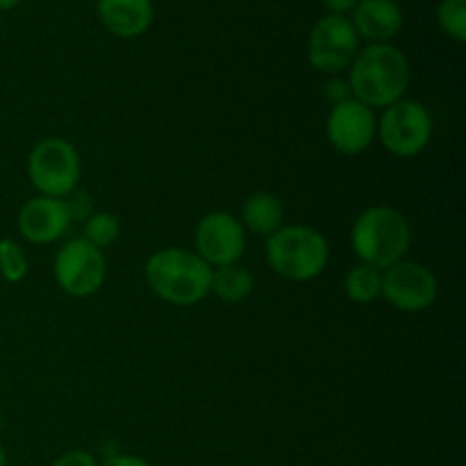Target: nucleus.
<instances>
[{
	"label": "nucleus",
	"mask_w": 466,
	"mask_h": 466,
	"mask_svg": "<svg viewBox=\"0 0 466 466\" xmlns=\"http://www.w3.org/2000/svg\"><path fill=\"white\" fill-rule=\"evenodd\" d=\"M350 96L367 107H390L410 86V62L396 46L369 44L350 64Z\"/></svg>",
	"instance_id": "1"
},
{
	"label": "nucleus",
	"mask_w": 466,
	"mask_h": 466,
	"mask_svg": "<svg viewBox=\"0 0 466 466\" xmlns=\"http://www.w3.org/2000/svg\"><path fill=\"white\" fill-rule=\"evenodd\" d=\"M144 271L150 291L176 308H191L212 294V267L194 250H157Z\"/></svg>",
	"instance_id": "2"
},
{
	"label": "nucleus",
	"mask_w": 466,
	"mask_h": 466,
	"mask_svg": "<svg viewBox=\"0 0 466 466\" xmlns=\"http://www.w3.org/2000/svg\"><path fill=\"white\" fill-rule=\"evenodd\" d=\"M350 246L362 264L385 271L391 264L405 259L412 246V228L399 209L376 205L355 218Z\"/></svg>",
	"instance_id": "3"
},
{
	"label": "nucleus",
	"mask_w": 466,
	"mask_h": 466,
	"mask_svg": "<svg viewBox=\"0 0 466 466\" xmlns=\"http://www.w3.org/2000/svg\"><path fill=\"white\" fill-rule=\"evenodd\" d=\"M267 262L273 273L291 282H308L321 276L330 259L326 237L309 226H282L267 237Z\"/></svg>",
	"instance_id": "4"
},
{
	"label": "nucleus",
	"mask_w": 466,
	"mask_h": 466,
	"mask_svg": "<svg viewBox=\"0 0 466 466\" xmlns=\"http://www.w3.org/2000/svg\"><path fill=\"white\" fill-rule=\"evenodd\" d=\"M82 164L76 146L59 137L39 141L27 155V176L41 196L66 198L80 180Z\"/></svg>",
	"instance_id": "5"
},
{
	"label": "nucleus",
	"mask_w": 466,
	"mask_h": 466,
	"mask_svg": "<svg viewBox=\"0 0 466 466\" xmlns=\"http://www.w3.org/2000/svg\"><path fill=\"white\" fill-rule=\"evenodd\" d=\"M378 137L387 153L394 157H417L432 139V116L419 100L400 98L385 107L378 121Z\"/></svg>",
	"instance_id": "6"
},
{
	"label": "nucleus",
	"mask_w": 466,
	"mask_h": 466,
	"mask_svg": "<svg viewBox=\"0 0 466 466\" xmlns=\"http://www.w3.org/2000/svg\"><path fill=\"white\" fill-rule=\"evenodd\" d=\"M55 280L59 289L73 299L94 296L103 287L107 276V262L103 250L91 246L89 241L76 237L68 239L55 255Z\"/></svg>",
	"instance_id": "7"
},
{
	"label": "nucleus",
	"mask_w": 466,
	"mask_h": 466,
	"mask_svg": "<svg viewBox=\"0 0 466 466\" xmlns=\"http://www.w3.org/2000/svg\"><path fill=\"white\" fill-rule=\"evenodd\" d=\"M360 53V36L346 16H323L308 36V59L314 71L337 76L353 64Z\"/></svg>",
	"instance_id": "8"
},
{
	"label": "nucleus",
	"mask_w": 466,
	"mask_h": 466,
	"mask_svg": "<svg viewBox=\"0 0 466 466\" xmlns=\"http://www.w3.org/2000/svg\"><path fill=\"white\" fill-rule=\"evenodd\" d=\"M437 289L435 273L410 259H400L380 273V296L400 312L428 309L437 300Z\"/></svg>",
	"instance_id": "9"
},
{
	"label": "nucleus",
	"mask_w": 466,
	"mask_h": 466,
	"mask_svg": "<svg viewBox=\"0 0 466 466\" xmlns=\"http://www.w3.org/2000/svg\"><path fill=\"white\" fill-rule=\"evenodd\" d=\"M326 135L332 148L341 155H362L378 137L376 112L360 100L350 98L332 105L326 121Z\"/></svg>",
	"instance_id": "10"
},
{
	"label": "nucleus",
	"mask_w": 466,
	"mask_h": 466,
	"mask_svg": "<svg viewBox=\"0 0 466 466\" xmlns=\"http://www.w3.org/2000/svg\"><path fill=\"white\" fill-rule=\"evenodd\" d=\"M196 253L209 267L239 264L246 253V228L228 212H209L196 226Z\"/></svg>",
	"instance_id": "11"
},
{
	"label": "nucleus",
	"mask_w": 466,
	"mask_h": 466,
	"mask_svg": "<svg viewBox=\"0 0 466 466\" xmlns=\"http://www.w3.org/2000/svg\"><path fill=\"white\" fill-rule=\"evenodd\" d=\"M71 217L62 198L36 196L23 203L18 209V232L30 244H53L66 232Z\"/></svg>",
	"instance_id": "12"
},
{
	"label": "nucleus",
	"mask_w": 466,
	"mask_h": 466,
	"mask_svg": "<svg viewBox=\"0 0 466 466\" xmlns=\"http://www.w3.org/2000/svg\"><path fill=\"white\" fill-rule=\"evenodd\" d=\"M350 23L358 36H364L373 44H387L403 27V12L394 0H360Z\"/></svg>",
	"instance_id": "13"
},
{
	"label": "nucleus",
	"mask_w": 466,
	"mask_h": 466,
	"mask_svg": "<svg viewBox=\"0 0 466 466\" xmlns=\"http://www.w3.org/2000/svg\"><path fill=\"white\" fill-rule=\"evenodd\" d=\"M98 16L112 35L132 39L150 27L153 5L150 0H98Z\"/></svg>",
	"instance_id": "14"
},
{
	"label": "nucleus",
	"mask_w": 466,
	"mask_h": 466,
	"mask_svg": "<svg viewBox=\"0 0 466 466\" xmlns=\"http://www.w3.org/2000/svg\"><path fill=\"white\" fill-rule=\"evenodd\" d=\"M241 226L248 228L255 235L271 237L273 232L285 226V208H282L280 198L268 191L250 194L241 208Z\"/></svg>",
	"instance_id": "15"
},
{
	"label": "nucleus",
	"mask_w": 466,
	"mask_h": 466,
	"mask_svg": "<svg viewBox=\"0 0 466 466\" xmlns=\"http://www.w3.org/2000/svg\"><path fill=\"white\" fill-rule=\"evenodd\" d=\"M253 273L241 264H228L212 271V291L223 303H241L253 294Z\"/></svg>",
	"instance_id": "16"
},
{
	"label": "nucleus",
	"mask_w": 466,
	"mask_h": 466,
	"mask_svg": "<svg viewBox=\"0 0 466 466\" xmlns=\"http://www.w3.org/2000/svg\"><path fill=\"white\" fill-rule=\"evenodd\" d=\"M344 291L353 303H371L380 296V271L369 264H358L346 273Z\"/></svg>",
	"instance_id": "17"
},
{
	"label": "nucleus",
	"mask_w": 466,
	"mask_h": 466,
	"mask_svg": "<svg viewBox=\"0 0 466 466\" xmlns=\"http://www.w3.org/2000/svg\"><path fill=\"white\" fill-rule=\"evenodd\" d=\"M121 237V221L112 212H94L85 223V237L96 248H107Z\"/></svg>",
	"instance_id": "18"
},
{
	"label": "nucleus",
	"mask_w": 466,
	"mask_h": 466,
	"mask_svg": "<svg viewBox=\"0 0 466 466\" xmlns=\"http://www.w3.org/2000/svg\"><path fill=\"white\" fill-rule=\"evenodd\" d=\"M27 271H30V262L25 258V250L14 239H0V276L16 285L25 280Z\"/></svg>",
	"instance_id": "19"
},
{
	"label": "nucleus",
	"mask_w": 466,
	"mask_h": 466,
	"mask_svg": "<svg viewBox=\"0 0 466 466\" xmlns=\"http://www.w3.org/2000/svg\"><path fill=\"white\" fill-rule=\"evenodd\" d=\"M441 30L455 41H466V0H441L437 7Z\"/></svg>",
	"instance_id": "20"
},
{
	"label": "nucleus",
	"mask_w": 466,
	"mask_h": 466,
	"mask_svg": "<svg viewBox=\"0 0 466 466\" xmlns=\"http://www.w3.org/2000/svg\"><path fill=\"white\" fill-rule=\"evenodd\" d=\"M53 466H100L96 462V458L91 453H85V451H68V453L59 455L55 460Z\"/></svg>",
	"instance_id": "21"
},
{
	"label": "nucleus",
	"mask_w": 466,
	"mask_h": 466,
	"mask_svg": "<svg viewBox=\"0 0 466 466\" xmlns=\"http://www.w3.org/2000/svg\"><path fill=\"white\" fill-rule=\"evenodd\" d=\"M326 96L332 100V105L337 103H344V100H350V86L349 80H341V77H332L326 86Z\"/></svg>",
	"instance_id": "22"
},
{
	"label": "nucleus",
	"mask_w": 466,
	"mask_h": 466,
	"mask_svg": "<svg viewBox=\"0 0 466 466\" xmlns=\"http://www.w3.org/2000/svg\"><path fill=\"white\" fill-rule=\"evenodd\" d=\"M100 466H153L146 462L144 458H137V455H114V458L105 460Z\"/></svg>",
	"instance_id": "23"
},
{
	"label": "nucleus",
	"mask_w": 466,
	"mask_h": 466,
	"mask_svg": "<svg viewBox=\"0 0 466 466\" xmlns=\"http://www.w3.org/2000/svg\"><path fill=\"white\" fill-rule=\"evenodd\" d=\"M323 3H326V7L330 9L335 16H344V14L353 12L355 5H358L360 0H323Z\"/></svg>",
	"instance_id": "24"
},
{
	"label": "nucleus",
	"mask_w": 466,
	"mask_h": 466,
	"mask_svg": "<svg viewBox=\"0 0 466 466\" xmlns=\"http://www.w3.org/2000/svg\"><path fill=\"white\" fill-rule=\"evenodd\" d=\"M21 0H0V12H7V9H14Z\"/></svg>",
	"instance_id": "25"
},
{
	"label": "nucleus",
	"mask_w": 466,
	"mask_h": 466,
	"mask_svg": "<svg viewBox=\"0 0 466 466\" xmlns=\"http://www.w3.org/2000/svg\"><path fill=\"white\" fill-rule=\"evenodd\" d=\"M0 466H7V453H5L3 444H0Z\"/></svg>",
	"instance_id": "26"
}]
</instances>
